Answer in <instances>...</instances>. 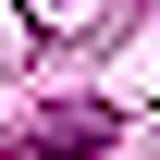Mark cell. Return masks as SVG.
<instances>
[{
  "label": "cell",
  "mask_w": 160,
  "mask_h": 160,
  "mask_svg": "<svg viewBox=\"0 0 160 160\" xmlns=\"http://www.w3.org/2000/svg\"><path fill=\"white\" fill-rule=\"evenodd\" d=\"M25 148H111V111H37Z\"/></svg>",
  "instance_id": "1"
},
{
  "label": "cell",
  "mask_w": 160,
  "mask_h": 160,
  "mask_svg": "<svg viewBox=\"0 0 160 160\" xmlns=\"http://www.w3.org/2000/svg\"><path fill=\"white\" fill-rule=\"evenodd\" d=\"M49 12H62V0H49Z\"/></svg>",
  "instance_id": "2"
}]
</instances>
